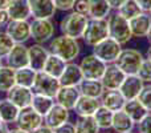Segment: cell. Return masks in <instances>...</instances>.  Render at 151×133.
Wrapping results in <instances>:
<instances>
[{
    "label": "cell",
    "instance_id": "836d02e7",
    "mask_svg": "<svg viewBox=\"0 0 151 133\" xmlns=\"http://www.w3.org/2000/svg\"><path fill=\"white\" fill-rule=\"evenodd\" d=\"M113 115H114V112L105 108L104 105H99V108L96 110L93 117L97 121V124H98L99 129L109 131V129H111V125H113Z\"/></svg>",
    "mask_w": 151,
    "mask_h": 133
},
{
    "label": "cell",
    "instance_id": "f6af8a7d",
    "mask_svg": "<svg viewBox=\"0 0 151 133\" xmlns=\"http://www.w3.org/2000/svg\"><path fill=\"white\" fill-rule=\"evenodd\" d=\"M139 8L142 9V12H147L149 13L151 11V0H137Z\"/></svg>",
    "mask_w": 151,
    "mask_h": 133
},
{
    "label": "cell",
    "instance_id": "603a6c76",
    "mask_svg": "<svg viewBox=\"0 0 151 133\" xmlns=\"http://www.w3.org/2000/svg\"><path fill=\"white\" fill-rule=\"evenodd\" d=\"M99 100H101V105H104L105 108L110 109L111 112H118V110L123 109L125 102H126V99L122 96V93L118 89L105 91Z\"/></svg>",
    "mask_w": 151,
    "mask_h": 133
},
{
    "label": "cell",
    "instance_id": "d590c367",
    "mask_svg": "<svg viewBox=\"0 0 151 133\" xmlns=\"http://www.w3.org/2000/svg\"><path fill=\"white\" fill-rule=\"evenodd\" d=\"M118 12H119V15H122L125 19L131 20V19H134L135 16H138L139 13H142V9L139 8L137 0H126V1L119 7Z\"/></svg>",
    "mask_w": 151,
    "mask_h": 133
},
{
    "label": "cell",
    "instance_id": "7402d4cb",
    "mask_svg": "<svg viewBox=\"0 0 151 133\" xmlns=\"http://www.w3.org/2000/svg\"><path fill=\"white\" fill-rule=\"evenodd\" d=\"M7 12L11 20H29V19H32L28 0H11Z\"/></svg>",
    "mask_w": 151,
    "mask_h": 133
},
{
    "label": "cell",
    "instance_id": "277c9868",
    "mask_svg": "<svg viewBox=\"0 0 151 133\" xmlns=\"http://www.w3.org/2000/svg\"><path fill=\"white\" fill-rule=\"evenodd\" d=\"M109 37V27H107V19H88L85 31L82 33L81 40L83 44L93 48L96 44L101 43Z\"/></svg>",
    "mask_w": 151,
    "mask_h": 133
},
{
    "label": "cell",
    "instance_id": "4dcf8cb0",
    "mask_svg": "<svg viewBox=\"0 0 151 133\" xmlns=\"http://www.w3.org/2000/svg\"><path fill=\"white\" fill-rule=\"evenodd\" d=\"M13 68L3 64L0 68V92L7 93L9 89H12L16 85V75Z\"/></svg>",
    "mask_w": 151,
    "mask_h": 133
},
{
    "label": "cell",
    "instance_id": "83f0119b",
    "mask_svg": "<svg viewBox=\"0 0 151 133\" xmlns=\"http://www.w3.org/2000/svg\"><path fill=\"white\" fill-rule=\"evenodd\" d=\"M78 89H80V93L82 96L94 97V99H101L105 92L101 80H85L83 78L78 85Z\"/></svg>",
    "mask_w": 151,
    "mask_h": 133
},
{
    "label": "cell",
    "instance_id": "d6986e66",
    "mask_svg": "<svg viewBox=\"0 0 151 133\" xmlns=\"http://www.w3.org/2000/svg\"><path fill=\"white\" fill-rule=\"evenodd\" d=\"M80 96L81 93L78 86H60L57 94L55 96V101L65 107L66 109L73 110Z\"/></svg>",
    "mask_w": 151,
    "mask_h": 133
},
{
    "label": "cell",
    "instance_id": "7a4b0ae2",
    "mask_svg": "<svg viewBox=\"0 0 151 133\" xmlns=\"http://www.w3.org/2000/svg\"><path fill=\"white\" fill-rule=\"evenodd\" d=\"M107 27H109V36L121 45L127 44L133 39L129 20L119 15L118 11L110 12V15L107 16Z\"/></svg>",
    "mask_w": 151,
    "mask_h": 133
},
{
    "label": "cell",
    "instance_id": "b9f144b4",
    "mask_svg": "<svg viewBox=\"0 0 151 133\" xmlns=\"http://www.w3.org/2000/svg\"><path fill=\"white\" fill-rule=\"evenodd\" d=\"M55 133H77V131H76V124L70 123V121H66L63 125L57 126L55 129Z\"/></svg>",
    "mask_w": 151,
    "mask_h": 133
},
{
    "label": "cell",
    "instance_id": "2e32d148",
    "mask_svg": "<svg viewBox=\"0 0 151 133\" xmlns=\"http://www.w3.org/2000/svg\"><path fill=\"white\" fill-rule=\"evenodd\" d=\"M145 83L138 77L137 75H126L125 80L122 81L119 89L118 91L122 93V96L127 100H133V99H138L141 91L143 89Z\"/></svg>",
    "mask_w": 151,
    "mask_h": 133
},
{
    "label": "cell",
    "instance_id": "8992f818",
    "mask_svg": "<svg viewBox=\"0 0 151 133\" xmlns=\"http://www.w3.org/2000/svg\"><path fill=\"white\" fill-rule=\"evenodd\" d=\"M56 27L52 19H32L31 39L39 44H48L55 37Z\"/></svg>",
    "mask_w": 151,
    "mask_h": 133
},
{
    "label": "cell",
    "instance_id": "9c48e42d",
    "mask_svg": "<svg viewBox=\"0 0 151 133\" xmlns=\"http://www.w3.org/2000/svg\"><path fill=\"white\" fill-rule=\"evenodd\" d=\"M60 86L61 85H60L58 78L48 75L44 70H40L36 75V80H35V83H33L32 91H33V93L44 94V96H49V97L55 99V96L57 94Z\"/></svg>",
    "mask_w": 151,
    "mask_h": 133
},
{
    "label": "cell",
    "instance_id": "8fae6325",
    "mask_svg": "<svg viewBox=\"0 0 151 133\" xmlns=\"http://www.w3.org/2000/svg\"><path fill=\"white\" fill-rule=\"evenodd\" d=\"M15 43L25 44L31 40V21L29 20H11L4 28Z\"/></svg>",
    "mask_w": 151,
    "mask_h": 133
},
{
    "label": "cell",
    "instance_id": "f5cc1de1",
    "mask_svg": "<svg viewBox=\"0 0 151 133\" xmlns=\"http://www.w3.org/2000/svg\"><path fill=\"white\" fill-rule=\"evenodd\" d=\"M147 39H149V41L151 43V28H150V31H149V35H147Z\"/></svg>",
    "mask_w": 151,
    "mask_h": 133
},
{
    "label": "cell",
    "instance_id": "30bf717a",
    "mask_svg": "<svg viewBox=\"0 0 151 133\" xmlns=\"http://www.w3.org/2000/svg\"><path fill=\"white\" fill-rule=\"evenodd\" d=\"M42 124H44V117L41 115H39L32 107H27L20 109L15 126H17V128L23 129L25 132L32 133L39 126H41Z\"/></svg>",
    "mask_w": 151,
    "mask_h": 133
},
{
    "label": "cell",
    "instance_id": "d6a6232c",
    "mask_svg": "<svg viewBox=\"0 0 151 133\" xmlns=\"http://www.w3.org/2000/svg\"><path fill=\"white\" fill-rule=\"evenodd\" d=\"M76 131L77 133H99V129L97 121L93 116H77L76 120Z\"/></svg>",
    "mask_w": 151,
    "mask_h": 133
},
{
    "label": "cell",
    "instance_id": "9f6ffc18",
    "mask_svg": "<svg viewBox=\"0 0 151 133\" xmlns=\"http://www.w3.org/2000/svg\"><path fill=\"white\" fill-rule=\"evenodd\" d=\"M0 123H1V117H0Z\"/></svg>",
    "mask_w": 151,
    "mask_h": 133
},
{
    "label": "cell",
    "instance_id": "d4e9b609",
    "mask_svg": "<svg viewBox=\"0 0 151 133\" xmlns=\"http://www.w3.org/2000/svg\"><path fill=\"white\" fill-rule=\"evenodd\" d=\"M134 128H135V123L131 120V117L125 110L121 109L118 112H114L111 125V129L114 131V133H129L133 132Z\"/></svg>",
    "mask_w": 151,
    "mask_h": 133
},
{
    "label": "cell",
    "instance_id": "7c38bea8",
    "mask_svg": "<svg viewBox=\"0 0 151 133\" xmlns=\"http://www.w3.org/2000/svg\"><path fill=\"white\" fill-rule=\"evenodd\" d=\"M5 65L13 68V69H20V68L29 65V57H28V47L25 44H19L15 43L12 49L7 53L3 59Z\"/></svg>",
    "mask_w": 151,
    "mask_h": 133
},
{
    "label": "cell",
    "instance_id": "484cf974",
    "mask_svg": "<svg viewBox=\"0 0 151 133\" xmlns=\"http://www.w3.org/2000/svg\"><path fill=\"white\" fill-rule=\"evenodd\" d=\"M111 12L107 0H88V17L107 19Z\"/></svg>",
    "mask_w": 151,
    "mask_h": 133
},
{
    "label": "cell",
    "instance_id": "4fadbf2b",
    "mask_svg": "<svg viewBox=\"0 0 151 133\" xmlns=\"http://www.w3.org/2000/svg\"><path fill=\"white\" fill-rule=\"evenodd\" d=\"M126 75L122 72V69H119L115 63H111L106 65L104 76L101 77V83L105 91H114V89H119Z\"/></svg>",
    "mask_w": 151,
    "mask_h": 133
},
{
    "label": "cell",
    "instance_id": "1f68e13d",
    "mask_svg": "<svg viewBox=\"0 0 151 133\" xmlns=\"http://www.w3.org/2000/svg\"><path fill=\"white\" fill-rule=\"evenodd\" d=\"M55 99L49 96H44V94H39V93H35L33 94V99H32V104L31 107L36 110L39 115H41L44 117L48 112L50 110V108L55 105Z\"/></svg>",
    "mask_w": 151,
    "mask_h": 133
},
{
    "label": "cell",
    "instance_id": "db71d44e",
    "mask_svg": "<svg viewBox=\"0 0 151 133\" xmlns=\"http://www.w3.org/2000/svg\"><path fill=\"white\" fill-rule=\"evenodd\" d=\"M3 64H4V61H3V59H0V68H1Z\"/></svg>",
    "mask_w": 151,
    "mask_h": 133
},
{
    "label": "cell",
    "instance_id": "9a60e30c",
    "mask_svg": "<svg viewBox=\"0 0 151 133\" xmlns=\"http://www.w3.org/2000/svg\"><path fill=\"white\" fill-rule=\"evenodd\" d=\"M49 49L44 44L33 43L28 47V57H29V67L36 72H40L44 68V64L49 56Z\"/></svg>",
    "mask_w": 151,
    "mask_h": 133
},
{
    "label": "cell",
    "instance_id": "ffe728a7",
    "mask_svg": "<svg viewBox=\"0 0 151 133\" xmlns=\"http://www.w3.org/2000/svg\"><path fill=\"white\" fill-rule=\"evenodd\" d=\"M82 80H83V76H82V72H81V68L74 61L66 64L63 75L58 77L61 86H78Z\"/></svg>",
    "mask_w": 151,
    "mask_h": 133
},
{
    "label": "cell",
    "instance_id": "bcb514c9",
    "mask_svg": "<svg viewBox=\"0 0 151 133\" xmlns=\"http://www.w3.org/2000/svg\"><path fill=\"white\" fill-rule=\"evenodd\" d=\"M125 1H126V0H107V3H109L111 11H118V9H119V7Z\"/></svg>",
    "mask_w": 151,
    "mask_h": 133
},
{
    "label": "cell",
    "instance_id": "4316f807",
    "mask_svg": "<svg viewBox=\"0 0 151 133\" xmlns=\"http://www.w3.org/2000/svg\"><path fill=\"white\" fill-rule=\"evenodd\" d=\"M20 113V108H17L11 100L7 97L0 99V117L3 123L7 124H15L17 120V116Z\"/></svg>",
    "mask_w": 151,
    "mask_h": 133
},
{
    "label": "cell",
    "instance_id": "ab89813d",
    "mask_svg": "<svg viewBox=\"0 0 151 133\" xmlns=\"http://www.w3.org/2000/svg\"><path fill=\"white\" fill-rule=\"evenodd\" d=\"M53 3H55V7L57 11H61V12H70L74 8L76 0H53Z\"/></svg>",
    "mask_w": 151,
    "mask_h": 133
},
{
    "label": "cell",
    "instance_id": "f546056e",
    "mask_svg": "<svg viewBox=\"0 0 151 133\" xmlns=\"http://www.w3.org/2000/svg\"><path fill=\"white\" fill-rule=\"evenodd\" d=\"M123 110L127 113L131 117V120L135 123V125L145 117V116L149 113V110L141 104L138 99H133V100H127L125 102V107H123Z\"/></svg>",
    "mask_w": 151,
    "mask_h": 133
},
{
    "label": "cell",
    "instance_id": "c3c4849f",
    "mask_svg": "<svg viewBox=\"0 0 151 133\" xmlns=\"http://www.w3.org/2000/svg\"><path fill=\"white\" fill-rule=\"evenodd\" d=\"M11 128H9V124L7 123H0V133H9Z\"/></svg>",
    "mask_w": 151,
    "mask_h": 133
},
{
    "label": "cell",
    "instance_id": "f1b7e54d",
    "mask_svg": "<svg viewBox=\"0 0 151 133\" xmlns=\"http://www.w3.org/2000/svg\"><path fill=\"white\" fill-rule=\"evenodd\" d=\"M66 61L63 60L61 57H58V56L53 55V53H49V56H48L47 61H45L44 64V68H42V70H44L45 73H48V75L53 76V77L58 78L61 75H63L64 69H65L66 67Z\"/></svg>",
    "mask_w": 151,
    "mask_h": 133
},
{
    "label": "cell",
    "instance_id": "6da1fadb",
    "mask_svg": "<svg viewBox=\"0 0 151 133\" xmlns=\"http://www.w3.org/2000/svg\"><path fill=\"white\" fill-rule=\"evenodd\" d=\"M48 49L50 53L61 57L66 63H72L80 56L81 43L80 40L73 39V37L60 35V36H55L48 43Z\"/></svg>",
    "mask_w": 151,
    "mask_h": 133
},
{
    "label": "cell",
    "instance_id": "ba28073f",
    "mask_svg": "<svg viewBox=\"0 0 151 133\" xmlns=\"http://www.w3.org/2000/svg\"><path fill=\"white\" fill-rule=\"evenodd\" d=\"M121 51H122V45L109 36L105 40H102L101 43L94 45L91 53L96 55L98 59H101L104 63L111 64V63H115Z\"/></svg>",
    "mask_w": 151,
    "mask_h": 133
},
{
    "label": "cell",
    "instance_id": "e0dca14e",
    "mask_svg": "<svg viewBox=\"0 0 151 133\" xmlns=\"http://www.w3.org/2000/svg\"><path fill=\"white\" fill-rule=\"evenodd\" d=\"M69 117H70V110L66 109L63 105L55 102V105L50 108V110L44 116V124L49 128L56 129L57 126L69 121Z\"/></svg>",
    "mask_w": 151,
    "mask_h": 133
},
{
    "label": "cell",
    "instance_id": "816d5d0a",
    "mask_svg": "<svg viewBox=\"0 0 151 133\" xmlns=\"http://www.w3.org/2000/svg\"><path fill=\"white\" fill-rule=\"evenodd\" d=\"M146 59H149V60L151 61V44H150V47L147 48V52H146Z\"/></svg>",
    "mask_w": 151,
    "mask_h": 133
},
{
    "label": "cell",
    "instance_id": "52a82bcc",
    "mask_svg": "<svg viewBox=\"0 0 151 133\" xmlns=\"http://www.w3.org/2000/svg\"><path fill=\"white\" fill-rule=\"evenodd\" d=\"M78 65L81 68V72L85 80H101L107 64L104 63L96 55L90 53V55L83 56Z\"/></svg>",
    "mask_w": 151,
    "mask_h": 133
},
{
    "label": "cell",
    "instance_id": "8d00e7d4",
    "mask_svg": "<svg viewBox=\"0 0 151 133\" xmlns=\"http://www.w3.org/2000/svg\"><path fill=\"white\" fill-rule=\"evenodd\" d=\"M15 45V41L9 37V35L1 29L0 31V59H4L7 56V53L12 49V47Z\"/></svg>",
    "mask_w": 151,
    "mask_h": 133
},
{
    "label": "cell",
    "instance_id": "f35d334b",
    "mask_svg": "<svg viewBox=\"0 0 151 133\" xmlns=\"http://www.w3.org/2000/svg\"><path fill=\"white\" fill-rule=\"evenodd\" d=\"M138 100L149 112H151V83L145 84L143 89L141 91V93L138 96Z\"/></svg>",
    "mask_w": 151,
    "mask_h": 133
},
{
    "label": "cell",
    "instance_id": "f907efd6",
    "mask_svg": "<svg viewBox=\"0 0 151 133\" xmlns=\"http://www.w3.org/2000/svg\"><path fill=\"white\" fill-rule=\"evenodd\" d=\"M9 133H29V132H25V131H23V129H20V128H17V126H15V128L11 129Z\"/></svg>",
    "mask_w": 151,
    "mask_h": 133
},
{
    "label": "cell",
    "instance_id": "44dd1931",
    "mask_svg": "<svg viewBox=\"0 0 151 133\" xmlns=\"http://www.w3.org/2000/svg\"><path fill=\"white\" fill-rule=\"evenodd\" d=\"M129 24H130L133 37H138V39L147 37L149 31L151 28V16L147 12H142L134 19L129 20Z\"/></svg>",
    "mask_w": 151,
    "mask_h": 133
},
{
    "label": "cell",
    "instance_id": "7dc6e473",
    "mask_svg": "<svg viewBox=\"0 0 151 133\" xmlns=\"http://www.w3.org/2000/svg\"><path fill=\"white\" fill-rule=\"evenodd\" d=\"M32 133H55V129H52V128H49V126H47L45 124H42L41 126H39L36 131H33Z\"/></svg>",
    "mask_w": 151,
    "mask_h": 133
},
{
    "label": "cell",
    "instance_id": "ee69618b",
    "mask_svg": "<svg viewBox=\"0 0 151 133\" xmlns=\"http://www.w3.org/2000/svg\"><path fill=\"white\" fill-rule=\"evenodd\" d=\"M9 21H11V17L8 15L7 9H0V31L4 29Z\"/></svg>",
    "mask_w": 151,
    "mask_h": 133
},
{
    "label": "cell",
    "instance_id": "cb8c5ba5",
    "mask_svg": "<svg viewBox=\"0 0 151 133\" xmlns=\"http://www.w3.org/2000/svg\"><path fill=\"white\" fill-rule=\"evenodd\" d=\"M99 105H101V100L99 99H94V97H88L81 94L73 112L77 116H93L96 113V110L99 108Z\"/></svg>",
    "mask_w": 151,
    "mask_h": 133
},
{
    "label": "cell",
    "instance_id": "60d3db41",
    "mask_svg": "<svg viewBox=\"0 0 151 133\" xmlns=\"http://www.w3.org/2000/svg\"><path fill=\"white\" fill-rule=\"evenodd\" d=\"M138 133H151V112H149L138 124H137Z\"/></svg>",
    "mask_w": 151,
    "mask_h": 133
},
{
    "label": "cell",
    "instance_id": "5bb4252c",
    "mask_svg": "<svg viewBox=\"0 0 151 133\" xmlns=\"http://www.w3.org/2000/svg\"><path fill=\"white\" fill-rule=\"evenodd\" d=\"M33 94L35 93H33V91H32V88L17 85V84H16L12 89H9V91L5 93V97H7L8 100H11L17 108L23 109V108L31 107Z\"/></svg>",
    "mask_w": 151,
    "mask_h": 133
},
{
    "label": "cell",
    "instance_id": "7bdbcfd3",
    "mask_svg": "<svg viewBox=\"0 0 151 133\" xmlns=\"http://www.w3.org/2000/svg\"><path fill=\"white\" fill-rule=\"evenodd\" d=\"M73 11L88 16V0H76Z\"/></svg>",
    "mask_w": 151,
    "mask_h": 133
},
{
    "label": "cell",
    "instance_id": "74e56055",
    "mask_svg": "<svg viewBox=\"0 0 151 133\" xmlns=\"http://www.w3.org/2000/svg\"><path fill=\"white\" fill-rule=\"evenodd\" d=\"M137 76H138L145 84L151 83V61L149 59L145 57V60L142 61L141 67H139L138 72H137Z\"/></svg>",
    "mask_w": 151,
    "mask_h": 133
},
{
    "label": "cell",
    "instance_id": "ac0fdd59",
    "mask_svg": "<svg viewBox=\"0 0 151 133\" xmlns=\"http://www.w3.org/2000/svg\"><path fill=\"white\" fill-rule=\"evenodd\" d=\"M32 19H52L57 9L53 0H28Z\"/></svg>",
    "mask_w": 151,
    "mask_h": 133
},
{
    "label": "cell",
    "instance_id": "5b68a950",
    "mask_svg": "<svg viewBox=\"0 0 151 133\" xmlns=\"http://www.w3.org/2000/svg\"><path fill=\"white\" fill-rule=\"evenodd\" d=\"M145 60V56L142 52L134 48H122L115 64L125 75H137L142 61Z\"/></svg>",
    "mask_w": 151,
    "mask_h": 133
},
{
    "label": "cell",
    "instance_id": "3957f363",
    "mask_svg": "<svg viewBox=\"0 0 151 133\" xmlns=\"http://www.w3.org/2000/svg\"><path fill=\"white\" fill-rule=\"evenodd\" d=\"M88 19L89 17L86 15L78 13L76 11H70L60 20L58 29H60L61 35L81 40L83 31H85L86 23H88Z\"/></svg>",
    "mask_w": 151,
    "mask_h": 133
},
{
    "label": "cell",
    "instance_id": "e575fe53",
    "mask_svg": "<svg viewBox=\"0 0 151 133\" xmlns=\"http://www.w3.org/2000/svg\"><path fill=\"white\" fill-rule=\"evenodd\" d=\"M15 75H16V84H17V85H23V86L32 88L35 80H36L37 72L28 65V67L20 68V69H16Z\"/></svg>",
    "mask_w": 151,
    "mask_h": 133
},
{
    "label": "cell",
    "instance_id": "11a10c76",
    "mask_svg": "<svg viewBox=\"0 0 151 133\" xmlns=\"http://www.w3.org/2000/svg\"><path fill=\"white\" fill-rule=\"evenodd\" d=\"M99 133H113V132H109V131H105V132H99Z\"/></svg>",
    "mask_w": 151,
    "mask_h": 133
},
{
    "label": "cell",
    "instance_id": "681fc988",
    "mask_svg": "<svg viewBox=\"0 0 151 133\" xmlns=\"http://www.w3.org/2000/svg\"><path fill=\"white\" fill-rule=\"evenodd\" d=\"M11 0H0V9H7Z\"/></svg>",
    "mask_w": 151,
    "mask_h": 133
},
{
    "label": "cell",
    "instance_id": "680465c9",
    "mask_svg": "<svg viewBox=\"0 0 151 133\" xmlns=\"http://www.w3.org/2000/svg\"><path fill=\"white\" fill-rule=\"evenodd\" d=\"M129 133H133V132H129Z\"/></svg>",
    "mask_w": 151,
    "mask_h": 133
},
{
    "label": "cell",
    "instance_id": "6f0895ef",
    "mask_svg": "<svg viewBox=\"0 0 151 133\" xmlns=\"http://www.w3.org/2000/svg\"><path fill=\"white\" fill-rule=\"evenodd\" d=\"M149 13H150V16H151V11H150V12H149Z\"/></svg>",
    "mask_w": 151,
    "mask_h": 133
}]
</instances>
